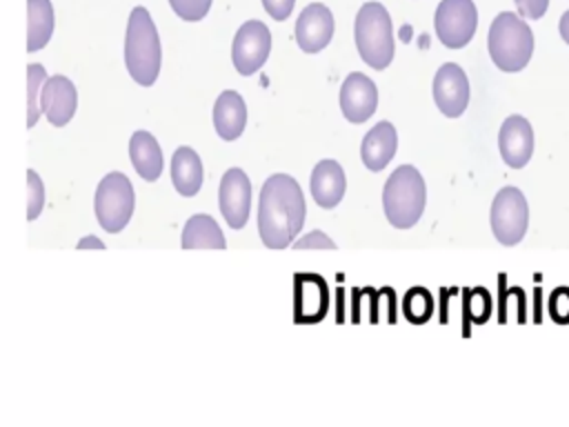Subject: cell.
I'll return each mask as SVG.
<instances>
[{
	"mask_svg": "<svg viewBox=\"0 0 569 427\" xmlns=\"http://www.w3.org/2000/svg\"><path fill=\"white\" fill-rule=\"evenodd\" d=\"M202 160L191 147H178L171 158V182L176 191L184 198H191L202 187Z\"/></svg>",
	"mask_w": 569,
	"mask_h": 427,
	"instance_id": "ffe728a7",
	"label": "cell"
},
{
	"mask_svg": "<svg viewBox=\"0 0 569 427\" xmlns=\"http://www.w3.org/2000/svg\"><path fill=\"white\" fill-rule=\"evenodd\" d=\"M305 196L289 173H271L258 200V234L267 249L289 247L305 225Z\"/></svg>",
	"mask_w": 569,
	"mask_h": 427,
	"instance_id": "6da1fadb",
	"label": "cell"
},
{
	"mask_svg": "<svg viewBox=\"0 0 569 427\" xmlns=\"http://www.w3.org/2000/svg\"><path fill=\"white\" fill-rule=\"evenodd\" d=\"M431 93H433L436 107L447 118L462 116L469 105V80L462 67L456 62H445L433 76Z\"/></svg>",
	"mask_w": 569,
	"mask_h": 427,
	"instance_id": "8fae6325",
	"label": "cell"
},
{
	"mask_svg": "<svg viewBox=\"0 0 569 427\" xmlns=\"http://www.w3.org/2000/svg\"><path fill=\"white\" fill-rule=\"evenodd\" d=\"M438 40L449 49H462L471 42L478 27L473 0H440L433 16Z\"/></svg>",
	"mask_w": 569,
	"mask_h": 427,
	"instance_id": "ba28073f",
	"label": "cell"
},
{
	"mask_svg": "<svg viewBox=\"0 0 569 427\" xmlns=\"http://www.w3.org/2000/svg\"><path fill=\"white\" fill-rule=\"evenodd\" d=\"M309 189H311L316 205H320L322 209L336 207L347 191V178H345L342 167L331 158L320 160L311 171Z\"/></svg>",
	"mask_w": 569,
	"mask_h": 427,
	"instance_id": "2e32d148",
	"label": "cell"
},
{
	"mask_svg": "<svg viewBox=\"0 0 569 427\" xmlns=\"http://www.w3.org/2000/svg\"><path fill=\"white\" fill-rule=\"evenodd\" d=\"M162 64V47L158 29L147 7H133L124 36V67L140 87H151L158 80Z\"/></svg>",
	"mask_w": 569,
	"mask_h": 427,
	"instance_id": "7a4b0ae2",
	"label": "cell"
},
{
	"mask_svg": "<svg viewBox=\"0 0 569 427\" xmlns=\"http://www.w3.org/2000/svg\"><path fill=\"white\" fill-rule=\"evenodd\" d=\"M291 245L293 249H338L336 242L329 236H325L320 229L302 236L300 240H293Z\"/></svg>",
	"mask_w": 569,
	"mask_h": 427,
	"instance_id": "4316f807",
	"label": "cell"
},
{
	"mask_svg": "<svg viewBox=\"0 0 569 427\" xmlns=\"http://www.w3.org/2000/svg\"><path fill=\"white\" fill-rule=\"evenodd\" d=\"M213 0H169L173 13L184 20V22H198L202 20L209 9H211Z\"/></svg>",
	"mask_w": 569,
	"mask_h": 427,
	"instance_id": "484cf974",
	"label": "cell"
},
{
	"mask_svg": "<svg viewBox=\"0 0 569 427\" xmlns=\"http://www.w3.org/2000/svg\"><path fill=\"white\" fill-rule=\"evenodd\" d=\"M498 147L507 167L522 169L533 153V129L529 120L518 113L505 118L498 133Z\"/></svg>",
	"mask_w": 569,
	"mask_h": 427,
	"instance_id": "5bb4252c",
	"label": "cell"
},
{
	"mask_svg": "<svg viewBox=\"0 0 569 427\" xmlns=\"http://www.w3.org/2000/svg\"><path fill=\"white\" fill-rule=\"evenodd\" d=\"M427 202V189L420 171L413 165H400L385 182L382 209L396 229H411Z\"/></svg>",
	"mask_w": 569,
	"mask_h": 427,
	"instance_id": "277c9868",
	"label": "cell"
},
{
	"mask_svg": "<svg viewBox=\"0 0 569 427\" xmlns=\"http://www.w3.org/2000/svg\"><path fill=\"white\" fill-rule=\"evenodd\" d=\"M218 207L231 229H242L251 209V182L240 167H231L220 178Z\"/></svg>",
	"mask_w": 569,
	"mask_h": 427,
	"instance_id": "30bf717a",
	"label": "cell"
},
{
	"mask_svg": "<svg viewBox=\"0 0 569 427\" xmlns=\"http://www.w3.org/2000/svg\"><path fill=\"white\" fill-rule=\"evenodd\" d=\"M129 158H131L136 173L142 180L156 182L160 178L164 158H162L160 142L149 131H144V129L133 131V136L129 138Z\"/></svg>",
	"mask_w": 569,
	"mask_h": 427,
	"instance_id": "ac0fdd59",
	"label": "cell"
},
{
	"mask_svg": "<svg viewBox=\"0 0 569 427\" xmlns=\"http://www.w3.org/2000/svg\"><path fill=\"white\" fill-rule=\"evenodd\" d=\"M182 249H224L227 240L209 214L191 216L182 227Z\"/></svg>",
	"mask_w": 569,
	"mask_h": 427,
	"instance_id": "7402d4cb",
	"label": "cell"
},
{
	"mask_svg": "<svg viewBox=\"0 0 569 427\" xmlns=\"http://www.w3.org/2000/svg\"><path fill=\"white\" fill-rule=\"evenodd\" d=\"M296 285V316L305 322L320 318L327 309V302H316V294L325 289V282L316 276H298Z\"/></svg>",
	"mask_w": 569,
	"mask_h": 427,
	"instance_id": "603a6c76",
	"label": "cell"
},
{
	"mask_svg": "<svg viewBox=\"0 0 569 427\" xmlns=\"http://www.w3.org/2000/svg\"><path fill=\"white\" fill-rule=\"evenodd\" d=\"M353 38L360 58L376 71H382L393 60L396 42L391 29V16L380 2H365L358 9Z\"/></svg>",
	"mask_w": 569,
	"mask_h": 427,
	"instance_id": "5b68a950",
	"label": "cell"
},
{
	"mask_svg": "<svg viewBox=\"0 0 569 427\" xmlns=\"http://www.w3.org/2000/svg\"><path fill=\"white\" fill-rule=\"evenodd\" d=\"M558 31H560V38L569 44V9L560 16V22H558Z\"/></svg>",
	"mask_w": 569,
	"mask_h": 427,
	"instance_id": "f546056e",
	"label": "cell"
},
{
	"mask_svg": "<svg viewBox=\"0 0 569 427\" xmlns=\"http://www.w3.org/2000/svg\"><path fill=\"white\" fill-rule=\"evenodd\" d=\"M56 13L51 0H27V51H40L53 36Z\"/></svg>",
	"mask_w": 569,
	"mask_h": 427,
	"instance_id": "44dd1931",
	"label": "cell"
},
{
	"mask_svg": "<svg viewBox=\"0 0 569 427\" xmlns=\"http://www.w3.org/2000/svg\"><path fill=\"white\" fill-rule=\"evenodd\" d=\"M487 49L500 71H522L533 53V31L518 13L500 11L489 27Z\"/></svg>",
	"mask_w": 569,
	"mask_h": 427,
	"instance_id": "3957f363",
	"label": "cell"
},
{
	"mask_svg": "<svg viewBox=\"0 0 569 427\" xmlns=\"http://www.w3.org/2000/svg\"><path fill=\"white\" fill-rule=\"evenodd\" d=\"M244 125H247V107H244L242 96L231 89L222 91L213 105L216 133L222 140L231 142V140L240 138V133L244 131Z\"/></svg>",
	"mask_w": 569,
	"mask_h": 427,
	"instance_id": "d6986e66",
	"label": "cell"
},
{
	"mask_svg": "<svg viewBox=\"0 0 569 427\" xmlns=\"http://www.w3.org/2000/svg\"><path fill=\"white\" fill-rule=\"evenodd\" d=\"M518 7V16L520 18H529V20H538L545 16V11L549 9V0H513Z\"/></svg>",
	"mask_w": 569,
	"mask_h": 427,
	"instance_id": "83f0119b",
	"label": "cell"
},
{
	"mask_svg": "<svg viewBox=\"0 0 569 427\" xmlns=\"http://www.w3.org/2000/svg\"><path fill=\"white\" fill-rule=\"evenodd\" d=\"M378 107V89L373 85L371 78H367L365 73H349L340 87V111L342 116L353 122L360 125L365 120H369L373 116Z\"/></svg>",
	"mask_w": 569,
	"mask_h": 427,
	"instance_id": "4fadbf2b",
	"label": "cell"
},
{
	"mask_svg": "<svg viewBox=\"0 0 569 427\" xmlns=\"http://www.w3.org/2000/svg\"><path fill=\"white\" fill-rule=\"evenodd\" d=\"M333 38V13L322 2L307 4L296 20V42L305 53L322 51Z\"/></svg>",
	"mask_w": 569,
	"mask_h": 427,
	"instance_id": "7c38bea8",
	"label": "cell"
},
{
	"mask_svg": "<svg viewBox=\"0 0 569 427\" xmlns=\"http://www.w3.org/2000/svg\"><path fill=\"white\" fill-rule=\"evenodd\" d=\"M78 107L76 85L67 76H51L40 89V111L53 127H64Z\"/></svg>",
	"mask_w": 569,
	"mask_h": 427,
	"instance_id": "9a60e30c",
	"label": "cell"
},
{
	"mask_svg": "<svg viewBox=\"0 0 569 427\" xmlns=\"http://www.w3.org/2000/svg\"><path fill=\"white\" fill-rule=\"evenodd\" d=\"M529 225L527 198L518 187H502L491 202V231L505 247L518 245Z\"/></svg>",
	"mask_w": 569,
	"mask_h": 427,
	"instance_id": "52a82bcc",
	"label": "cell"
},
{
	"mask_svg": "<svg viewBox=\"0 0 569 427\" xmlns=\"http://www.w3.org/2000/svg\"><path fill=\"white\" fill-rule=\"evenodd\" d=\"M136 193L131 180L122 171H109L96 187L93 211L98 225L107 234H120L133 214Z\"/></svg>",
	"mask_w": 569,
	"mask_h": 427,
	"instance_id": "8992f818",
	"label": "cell"
},
{
	"mask_svg": "<svg viewBox=\"0 0 569 427\" xmlns=\"http://www.w3.org/2000/svg\"><path fill=\"white\" fill-rule=\"evenodd\" d=\"M87 245H93V247H98V249H104V245H102V242H100V240H96V238H91V236H89V238H82V240H80V242H78V249H84V247H87Z\"/></svg>",
	"mask_w": 569,
	"mask_h": 427,
	"instance_id": "4dcf8cb0",
	"label": "cell"
},
{
	"mask_svg": "<svg viewBox=\"0 0 569 427\" xmlns=\"http://www.w3.org/2000/svg\"><path fill=\"white\" fill-rule=\"evenodd\" d=\"M293 4H296V0H262L264 11H267L273 20H278V22H282V20H287V18L291 16Z\"/></svg>",
	"mask_w": 569,
	"mask_h": 427,
	"instance_id": "f1b7e54d",
	"label": "cell"
},
{
	"mask_svg": "<svg viewBox=\"0 0 569 427\" xmlns=\"http://www.w3.org/2000/svg\"><path fill=\"white\" fill-rule=\"evenodd\" d=\"M44 207V185L33 169H27V220H36Z\"/></svg>",
	"mask_w": 569,
	"mask_h": 427,
	"instance_id": "d4e9b609",
	"label": "cell"
},
{
	"mask_svg": "<svg viewBox=\"0 0 569 427\" xmlns=\"http://www.w3.org/2000/svg\"><path fill=\"white\" fill-rule=\"evenodd\" d=\"M398 149L396 127L387 120L373 125L360 145V158L369 171H382Z\"/></svg>",
	"mask_w": 569,
	"mask_h": 427,
	"instance_id": "e0dca14e",
	"label": "cell"
},
{
	"mask_svg": "<svg viewBox=\"0 0 569 427\" xmlns=\"http://www.w3.org/2000/svg\"><path fill=\"white\" fill-rule=\"evenodd\" d=\"M47 80V71L42 64L38 62H31L27 64V129L36 127L38 120H40V89Z\"/></svg>",
	"mask_w": 569,
	"mask_h": 427,
	"instance_id": "cb8c5ba5",
	"label": "cell"
},
{
	"mask_svg": "<svg viewBox=\"0 0 569 427\" xmlns=\"http://www.w3.org/2000/svg\"><path fill=\"white\" fill-rule=\"evenodd\" d=\"M271 31L260 20H247L233 36L231 60L240 76L256 73L269 58Z\"/></svg>",
	"mask_w": 569,
	"mask_h": 427,
	"instance_id": "9c48e42d",
	"label": "cell"
}]
</instances>
